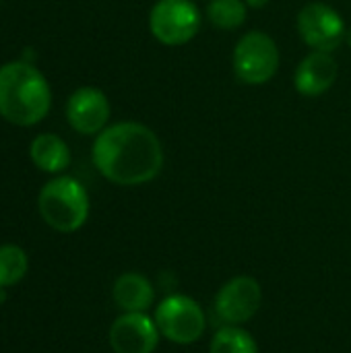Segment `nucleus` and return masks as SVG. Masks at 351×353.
<instances>
[{"label":"nucleus","mask_w":351,"mask_h":353,"mask_svg":"<svg viewBox=\"0 0 351 353\" xmlns=\"http://www.w3.org/2000/svg\"><path fill=\"white\" fill-rule=\"evenodd\" d=\"M97 172L118 186H141L155 180L163 170L159 137L141 122L106 126L91 149Z\"/></svg>","instance_id":"nucleus-1"},{"label":"nucleus","mask_w":351,"mask_h":353,"mask_svg":"<svg viewBox=\"0 0 351 353\" xmlns=\"http://www.w3.org/2000/svg\"><path fill=\"white\" fill-rule=\"evenodd\" d=\"M52 108L46 77L29 62L14 60L0 66V116L17 126L41 122Z\"/></svg>","instance_id":"nucleus-2"},{"label":"nucleus","mask_w":351,"mask_h":353,"mask_svg":"<svg viewBox=\"0 0 351 353\" xmlns=\"http://www.w3.org/2000/svg\"><path fill=\"white\" fill-rule=\"evenodd\" d=\"M37 209L52 230L72 234L81 230L89 217V194L79 180L58 176L46 182L39 190Z\"/></svg>","instance_id":"nucleus-3"},{"label":"nucleus","mask_w":351,"mask_h":353,"mask_svg":"<svg viewBox=\"0 0 351 353\" xmlns=\"http://www.w3.org/2000/svg\"><path fill=\"white\" fill-rule=\"evenodd\" d=\"M234 74L244 85H265L279 68V48L275 39L259 29L244 33L232 54Z\"/></svg>","instance_id":"nucleus-4"},{"label":"nucleus","mask_w":351,"mask_h":353,"mask_svg":"<svg viewBox=\"0 0 351 353\" xmlns=\"http://www.w3.org/2000/svg\"><path fill=\"white\" fill-rule=\"evenodd\" d=\"M153 319L157 323L161 337H166L168 341H172L176 345L197 343L203 337L205 327H207L205 312L199 306V302H194L192 298L182 296V294L168 296L155 308Z\"/></svg>","instance_id":"nucleus-5"},{"label":"nucleus","mask_w":351,"mask_h":353,"mask_svg":"<svg viewBox=\"0 0 351 353\" xmlns=\"http://www.w3.org/2000/svg\"><path fill=\"white\" fill-rule=\"evenodd\" d=\"M149 29L163 46H184L201 29V10L192 0H157L149 12Z\"/></svg>","instance_id":"nucleus-6"},{"label":"nucleus","mask_w":351,"mask_h":353,"mask_svg":"<svg viewBox=\"0 0 351 353\" xmlns=\"http://www.w3.org/2000/svg\"><path fill=\"white\" fill-rule=\"evenodd\" d=\"M345 31L343 17L325 2H310L298 12V33L317 52L333 54L345 41Z\"/></svg>","instance_id":"nucleus-7"},{"label":"nucleus","mask_w":351,"mask_h":353,"mask_svg":"<svg viewBox=\"0 0 351 353\" xmlns=\"http://www.w3.org/2000/svg\"><path fill=\"white\" fill-rule=\"evenodd\" d=\"M263 304V290L257 279L240 275L230 279L215 296V314L223 325L240 327L248 323Z\"/></svg>","instance_id":"nucleus-8"},{"label":"nucleus","mask_w":351,"mask_h":353,"mask_svg":"<svg viewBox=\"0 0 351 353\" xmlns=\"http://www.w3.org/2000/svg\"><path fill=\"white\" fill-rule=\"evenodd\" d=\"M159 329L147 312H124L110 329L114 353H153L159 345Z\"/></svg>","instance_id":"nucleus-9"},{"label":"nucleus","mask_w":351,"mask_h":353,"mask_svg":"<svg viewBox=\"0 0 351 353\" xmlns=\"http://www.w3.org/2000/svg\"><path fill=\"white\" fill-rule=\"evenodd\" d=\"M112 108L103 91L95 87L77 89L66 101V120L72 130L85 137H97L110 120Z\"/></svg>","instance_id":"nucleus-10"},{"label":"nucleus","mask_w":351,"mask_h":353,"mask_svg":"<svg viewBox=\"0 0 351 353\" xmlns=\"http://www.w3.org/2000/svg\"><path fill=\"white\" fill-rule=\"evenodd\" d=\"M337 81V60L329 52L312 50L294 72V87L304 97H319L327 93Z\"/></svg>","instance_id":"nucleus-11"},{"label":"nucleus","mask_w":351,"mask_h":353,"mask_svg":"<svg viewBox=\"0 0 351 353\" xmlns=\"http://www.w3.org/2000/svg\"><path fill=\"white\" fill-rule=\"evenodd\" d=\"M153 298V285L141 273H124L114 283V302L124 312H147Z\"/></svg>","instance_id":"nucleus-12"},{"label":"nucleus","mask_w":351,"mask_h":353,"mask_svg":"<svg viewBox=\"0 0 351 353\" xmlns=\"http://www.w3.org/2000/svg\"><path fill=\"white\" fill-rule=\"evenodd\" d=\"M29 155L35 168L48 174H60L70 165V149L66 141L52 132L37 134L31 141Z\"/></svg>","instance_id":"nucleus-13"},{"label":"nucleus","mask_w":351,"mask_h":353,"mask_svg":"<svg viewBox=\"0 0 351 353\" xmlns=\"http://www.w3.org/2000/svg\"><path fill=\"white\" fill-rule=\"evenodd\" d=\"M205 14L213 27L234 31L246 23L248 4L244 0H209Z\"/></svg>","instance_id":"nucleus-14"},{"label":"nucleus","mask_w":351,"mask_h":353,"mask_svg":"<svg viewBox=\"0 0 351 353\" xmlns=\"http://www.w3.org/2000/svg\"><path fill=\"white\" fill-rule=\"evenodd\" d=\"M209 353H259L254 337L240 329L223 325L211 339Z\"/></svg>","instance_id":"nucleus-15"},{"label":"nucleus","mask_w":351,"mask_h":353,"mask_svg":"<svg viewBox=\"0 0 351 353\" xmlns=\"http://www.w3.org/2000/svg\"><path fill=\"white\" fill-rule=\"evenodd\" d=\"M29 269L27 254L21 246L2 244L0 246V288L17 285Z\"/></svg>","instance_id":"nucleus-16"},{"label":"nucleus","mask_w":351,"mask_h":353,"mask_svg":"<svg viewBox=\"0 0 351 353\" xmlns=\"http://www.w3.org/2000/svg\"><path fill=\"white\" fill-rule=\"evenodd\" d=\"M248 4V8H265L269 4V0H244Z\"/></svg>","instance_id":"nucleus-17"},{"label":"nucleus","mask_w":351,"mask_h":353,"mask_svg":"<svg viewBox=\"0 0 351 353\" xmlns=\"http://www.w3.org/2000/svg\"><path fill=\"white\" fill-rule=\"evenodd\" d=\"M6 302V288H0V304Z\"/></svg>","instance_id":"nucleus-18"},{"label":"nucleus","mask_w":351,"mask_h":353,"mask_svg":"<svg viewBox=\"0 0 351 353\" xmlns=\"http://www.w3.org/2000/svg\"><path fill=\"white\" fill-rule=\"evenodd\" d=\"M345 41H348V46L351 48V27H348V31H345Z\"/></svg>","instance_id":"nucleus-19"}]
</instances>
